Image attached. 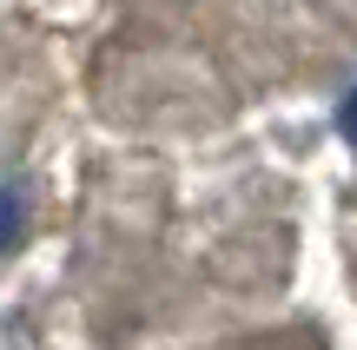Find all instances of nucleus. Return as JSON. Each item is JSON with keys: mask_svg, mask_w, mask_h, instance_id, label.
I'll return each instance as SVG.
<instances>
[{"mask_svg": "<svg viewBox=\"0 0 357 350\" xmlns=\"http://www.w3.org/2000/svg\"><path fill=\"white\" fill-rule=\"evenodd\" d=\"M13 232H20V198H13V192H0V251L13 245Z\"/></svg>", "mask_w": 357, "mask_h": 350, "instance_id": "f257e3e1", "label": "nucleus"}, {"mask_svg": "<svg viewBox=\"0 0 357 350\" xmlns=\"http://www.w3.org/2000/svg\"><path fill=\"white\" fill-rule=\"evenodd\" d=\"M337 126H344V139L357 145V93H351V100H344V113H337Z\"/></svg>", "mask_w": 357, "mask_h": 350, "instance_id": "f03ea898", "label": "nucleus"}]
</instances>
